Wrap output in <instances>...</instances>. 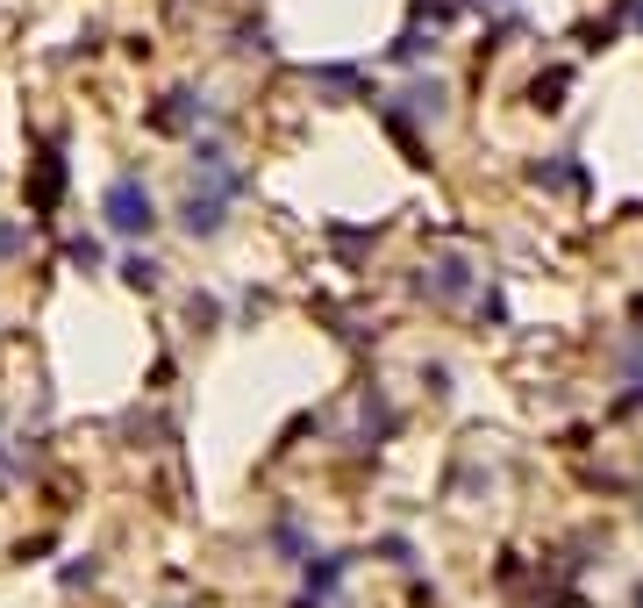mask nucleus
I'll list each match as a JSON object with an SVG mask.
<instances>
[{"label": "nucleus", "instance_id": "obj_4", "mask_svg": "<svg viewBox=\"0 0 643 608\" xmlns=\"http://www.w3.org/2000/svg\"><path fill=\"white\" fill-rule=\"evenodd\" d=\"M422 286H429L436 301H465V286H472V265H465V258H436V265L422 272Z\"/></svg>", "mask_w": 643, "mask_h": 608}, {"label": "nucleus", "instance_id": "obj_5", "mask_svg": "<svg viewBox=\"0 0 643 608\" xmlns=\"http://www.w3.org/2000/svg\"><path fill=\"white\" fill-rule=\"evenodd\" d=\"M301 573H308V595H336V587H344V573H350V558L344 552H308V558H301Z\"/></svg>", "mask_w": 643, "mask_h": 608}, {"label": "nucleus", "instance_id": "obj_10", "mask_svg": "<svg viewBox=\"0 0 643 608\" xmlns=\"http://www.w3.org/2000/svg\"><path fill=\"white\" fill-rule=\"evenodd\" d=\"M214 315H222V308H214L208 294H187V323H193V329H214Z\"/></svg>", "mask_w": 643, "mask_h": 608}, {"label": "nucleus", "instance_id": "obj_9", "mask_svg": "<svg viewBox=\"0 0 643 608\" xmlns=\"http://www.w3.org/2000/svg\"><path fill=\"white\" fill-rule=\"evenodd\" d=\"M65 258H72V272H101V265H107L101 237H72V243H65Z\"/></svg>", "mask_w": 643, "mask_h": 608}, {"label": "nucleus", "instance_id": "obj_3", "mask_svg": "<svg viewBox=\"0 0 643 608\" xmlns=\"http://www.w3.org/2000/svg\"><path fill=\"white\" fill-rule=\"evenodd\" d=\"M201 122H214V108H208V94H193V86H172V94L150 108V129H165V136L201 129Z\"/></svg>", "mask_w": 643, "mask_h": 608}, {"label": "nucleus", "instance_id": "obj_2", "mask_svg": "<svg viewBox=\"0 0 643 608\" xmlns=\"http://www.w3.org/2000/svg\"><path fill=\"white\" fill-rule=\"evenodd\" d=\"M179 230H187L193 243L222 237V230H229V193H222V187H208V179H201V187H193L187 201H179Z\"/></svg>", "mask_w": 643, "mask_h": 608}, {"label": "nucleus", "instance_id": "obj_8", "mask_svg": "<svg viewBox=\"0 0 643 608\" xmlns=\"http://www.w3.org/2000/svg\"><path fill=\"white\" fill-rule=\"evenodd\" d=\"M272 552H280V558H308V537H301V515L294 509L272 523Z\"/></svg>", "mask_w": 643, "mask_h": 608}, {"label": "nucleus", "instance_id": "obj_12", "mask_svg": "<svg viewBox=\"0 0 643 608\" xmlns=\"http://www.w3.org/2000/svg\"><path fill=\"white\" fill-rule=\"evenodd\" d=\"M22 243H29V237H22V222H0V258H14Z\"/></svg>", "mask_w": 643, "mask_h": 608}, {"label": "nucleus", "instance_id": "obj_1", "mask_svg": "<svg viewBox=\"0 0 643 608\" xmlns=\"http://www.w3.org/2000/svg\"><path fill=\"white\" fill-rule=\"evenodd\" d=\"M101 222H107L115 237H150V230H158V193L144 187V172L107 179V193H101Z\"/></svg>", "mask_w": 643, "mask_h": 608}, {"label": "nucleus", "instance_id": "obj_11", "mask_svg": "<svg viewBox=\"0 0 643 608\" xmlns=\"http://www.w3.org/2000/svg\"><path fill=\"white\" fill-rule=\"evenodd\" d=\"M94 580H101V558L94 552H86L80 566H65V587H94Z\"/></svg>", "mask_w": 643, "mask_h": 608}, {"label": "nucleus", "instance_id": "obj_6", "mask_svg": "<svg viewBox=\"0 0 643 608\" xmlns=\"http://www.w3.org/2000/svg\"><path fill=\"white\" fill-rule=\"evenodd\" d=\"M57 193H65V150H43V158H36V193H29V201H36V208H57Z\"/></svg>", "mask_w": 643, "mask_h": 608}, {"label": "nucleus", "instance_id": "obj_7", "mask_svg": "<svg viewBox=\"0 0 643 608\" xmlns=\"http://www.w3.org/2000/svg\"><path fill=\"white\" fill-rule=\"evenodd\" d=\"M122 280H129L136 294H158V286H165V265L150 251H129V258H122Z\"/></svg>", "mask_w": 643, "mask_h": 608}, {"label": "nucleus", "instance_id": "obj_13", "mask_svg": "<svg viewBox=\"0 0 643 608\" xmlns=\"http://www.w3.org/2000/svg\"><path fill=\"white\" fill-rule=\"evenodd\" d=\"M636 608H643V587H636Z\"/></svg>", "mask_w": 643, "mask_h": 608}]
</instances>
